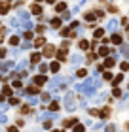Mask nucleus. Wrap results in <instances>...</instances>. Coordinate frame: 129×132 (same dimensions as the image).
Returning <instances> with one entry per match:
<instances>
[{
	"instance_id": "f257e3e1",
	"label": "nucleus",
	"mask_w": 129,
	"mask_h": 132,
	"mask_svg": "<svg viewBox=\"0 0 129 132\" xmlns=\"http://www.w3.org/2000/svg\"><path fill=\"white\" fill-rule=\"evenodd\" d=\"M99 79L97 77H89V79H86L82 83V85H76L78 91H82V93H86L87 96H91V94H95V91H97V87H99Z\"/></svg>"
},
{
	"instance_id": "f03ea898",
	"label": "nucleus",
	"mask_w": 129,
	"mask_h": 132,
	"mask_svg": "<svg viewBox=\"0 0 129 132\" xmlns=\"http://www.w3.org/2000/svg\"><path fill=\"white\" fill-rule=\"evenodd\" d=\"M76 100H74V94L72 93H67V96H64V108H67V110L69 111H72L74 108H76Z\"/></svg>"
},
{
	"instance_id": "7ed1b4c3",
	"label": "nucleus",
	"mask_w": 129,
	"mask_h": 132,
	"mask_svg": "<svg viewBox=\"0 0 129 132\" xmlns=\"http://www.w3.org/2000/svg\"><path fill=\"white\" fill-rule=\"evenodd\" d=\"M64 83V77H61V76H55L51 81H49V89L51 91H55V89H59L61 85Z\"/></svg>"
},
{
	"instance_id": "20e7f679",
	"label": "nucleus",
	"mask_w": 129,
	"mask_h": 132,
	"mask_svg": "<svg viewBox=\"0 0 129 132\" xmlns=\"http://www.w3.org/2000/svg\"><path fill=\"white\" fill-rule=\"evenodd\" d=\"M82 60H84V57H82V55H72V57H70V64H72V66H78V64H82Z\"/></svg>"
},
{
	"instance_id": "39448f33",
	"label": "nucleus",
	"mask_w": 129,
	"mask_h": 132,
	"mask_svg": "<svg viewBox=\"0 0 129 132\" xmlns=\"http://www.w3.org/2000/svg\"><path fill=\"white\" fill-rule=\"evenodd\" d=\"M116 28H118V21H116V19H110V21H108V25H106V30L114 32Z\"/></svg>"
},
{
	"instance_id": "423d86ee",
	"label": "nucleus",
	"mask_w": 129,
	"mask_h": 132,
	"mask_svg": "<svg viewBox=\"0 0 129 132\" xmlns=\"http://www.w3.org/2000/svg\"><path fill=\"white\" fill-rule=\"evenodd\" d=\"M118 108H120V110H123V108H129V93H127V94H123V100L120 102V106H118Z\"/></svg>"
},
{
	"instance_id": "0eeeda50",
	"label": "nucleus",
	"mask_w": 129,
	"mask_h": 132,
	"mask_svg": "<svg viewBox=\"0 0 129 132\" xmlns=\"http://www.w3.org/2000/svg\"><path fill=\"white\" fill-rule=\"evenodd\" d=\"M44 83H46V77H44L42 74H40V76H36V77H34V85H36V87L44 85Z\"/></svg>"
},
{
	"instance_id": "6e6552de",
	"label": "nucleus",
	"mask_w": 129,
	"mask_h": 132,
	"mask_svg": "<svg viewBox=\"0 0 129 132\" xmlns=\"http://www.w3.org/2000/svg\"><path fill=\"white\" fill-rule=\"evenodd\" d=\"M0 68H2V70H12L13 68V62H12V60H6V62H2Z\"/></svg>"
},
{
	"instance_id": "1a4fd4ad",
	"label": "nucleus",
	"mask_w": 129,
	"mask_h": 132,
	"mask_svg": "<svg viewBox=\"0 0 129 132\" xmlns=\"http://www.w3.org/2000/svg\"><path fill=\"white\" fill-rule=\"evenodd\" d=\"M59 68H61V64L59 62H57V60H55V62H51V64H49V70H51V72H59Z\"/></svg>"
},
{
	"instance_id": "9d476101",
	"label": "nucleus",
	"mask_w": 129,
	"mask_h": 132,
	"mask_svg": "<svg viewBox=\"0 0 129 132\" xmlns=\"http://www.w3.org/2000/svg\"><path fill=\"white\" fill-rule=\"evenodd\" d=\"M49 111H59V100H53L49 104Z\"/></svg>"
},
{
	"instance_id": "9b49d317",
	"label": "nucleus",
	"mask_w": 129,
	"mask_h": 132,
	"mask_svg": "<svg viewBox=\"0 0 129 132\" xmlns=\"http://www.w3.org/2000/svg\"><path fill=\"white\" fill-rule=\"evenodd\" d=\"M110 42H112V43H116V45H121V36H120V34H114Z\"/></svg>"
},
{
	"instance_id": "f8f14e48",
	"label": "nucleus",
	"mask_w": 129,
	"mask_h": 132,
	"mask_svg": "<svg viewBox=\"0 0 129 132\" xmlns=\"http://www.w3.org/2000/svg\"><path fill=\"white\" fill-rule=\"evenodd\" d=\"M108 53H110V51H108L106 45H101V47H99V55H101V57H106Z\"/></svg>"
},
{
	"instance_id": "ddd939ff",
	"label": "nucleus",
	"mask_w": 129,
	"mask_h": 132,
	"mask_svg": "<svg viewBox=\"0 0 129 132\" xmlns=\"http://www.w3.org/2000/svg\"><path fill=\"white\" fill-rule=\"evenodd\" d=\"M25 94H38V87H36V85L34 87H29V89L25 91Z\"/></svg>"
},
{
	"instance_id": "4468645a",
	"label": "nucleus",
	"mask_w": 129,
	"mask_h": 132,
	"mask_svg": "<svg viewBox=\"0 0 129 132\" xmlns=\"http://www.w3.org/2000/svg\"><path fill=\"white\" fill-rule=\"evenodd\" d=\"M30 60H32V62H40V60H42V55H40V53H32Z\"/></svg>"
},
{
	"instance_id": "2eb2a0df",
	"label": "nucleus",
	"mask_w": 129,
	"mask_h": 132,
	"mask_svg": "<svg viewBox=\"0 0 129 132\" xmlns=\"http://www.w3.org/2000/svg\"><path fill=\"white\" fill-rule=\"evenodd\" d=\"M114 64H116V59H106L104 60V66H106V68H112Z\"/></svg>"
},
{
	"instance_id": "dca6fc26",
	"label": "nucleus",
	"mask_w": 129,
	"mask_h": 132,
	"mask_svg": "<svg viewBox=\"0 0 129 132\" xmlns=\"http://www.w3.org/2000/svg\"><path fill=\"white\" fill-rule=\"evenodd\" d=\"M64 57H67V51H64V47H61L57 51V59H64Z\"/></svg>"
},
{
	"instance_id": "f3484780",
	"label": "nucleus",
	"mask_w": 129,
	"mask_h": 132,
	"mask_svg": "<svg viewBox=\"0 0 129 132\" xmlns=\"http://www.w3.org/2000/svg\"><path fill=\"white\" fill-rule=\"evenodd\" d=\"M72 132H86V127H84V125H74Z\"/></svg>"
},
{
	"instance_id": "a211bd4d",
	"label": "nucleus",
	"mask_w": 129,
	"mask_h": 132,
	"mask_svg": "<svg viewBox=\"0 0 129 132\" xmlns=\"http://www.w3.org/2000/svg\"><path fill=\"white\" fill-rule=\"evenodd\" d=\"M120 51H121V55L129 57V47H127V45H120Z\"/></svg>"
},
{
	"instance_id": "6ab92c4d",
	"label": "nucleus",
	"mask_w": 129,
	"mask_h": 132,
	"mask_svg": "<svg viewBox=\"0 0 129 132\" xmlns=\"http://www.w3.org/2000/svg\"><path fill=\"white\" fill-rule=\"evenodd\" d=\"M72 125H78V121L76 119H67L64 121V127H72Z\"/></svg>"
},
{
	"instance_id": "aec40b11",
	"label": "nucleus",
	"mask_w": 129,
	"mask_h": 132,
	"mask_svg": "<svg viewBox=\"0 0 129 132\" xmlns=\"http://www.w3.org/2000/svg\"><path fill=\"white\" fill-rule=\"evenodd\" d=\"M55 9H57V11H64V9H67V4H64V2H59Z\"/></svg>"
},
{
	"instance_id": "412c9836",
	"label": "nucleus",
	"mask_w": 129,
	"mask_h": 132,
	"mask_svg": "<svg viewBox=\"0 0 129 132\" xmlns=\"http://www.w3.org/2000/svg\"><path fill=\"white\" fill-rule=\"evenodd\" d=\"M121 79H123V76H121V74L114 77V79H112V81H114V87H118V83H121Z\"/></svg>"
},
{
	"instance_id": "4be33fe9",
	"label": "nucleus",
	"mask_w": 129,
	"mask_h": 132,
	"mask_svg": "<svg viewBox=\"0 0 129 132\" xmlns=\"http://www.w3.org/2000/svg\"><path fill=\"white\" fill-rule=\"evenodd\" d=\"M19 43V38L17 36H12V38H10V45H17Z\"/></svg>"
},
{
	"instance_id": "5701e85b",
	"label": "nucleus",
	"mask_w": 129,
	"mask_h": 132,
	"mask_svg": "<svg viewBox=\"0 0 129 132\" xmlns=\"http://www.w3.org/2000/svg\"><path fill=\"white\" fill-rule=\"evenodd\" d=\"M104 130H106V132H116V125H106V128H104Z\"/></svg>"
},
{
	"instance_id": "b1692460",
	"label": "nucleus",
	"mask_w": 129,
	"mask_h": 132,
	"mask_svg": "<svg viewBox=\"0 0 129 132\" xmlns=\"http://www.w3.org/2000/svg\"><path fill=\"white\" fill-rule=\"evenodd\" d=\"M30 9H32V13H42V8H40L38 4H34L32 8H30Z\"/></svg>"
},
{
	"instance_id": "393cba45",
	"label": "nucleus",
	"mask_w": 129,
	"mask_h": 132,
	"mask_svg": "<svg viewBox=\"0 0 129 132\" xmlns=\"http://www.w3.org/2000/svg\"><path fill=\"white\" fill-rule=\"evenodd\" d=\"M51 25L55 26V28H59V26H61V19H57V17H55V19H51Z\"/></svg>"
},
{
	"instance_id": "a878e982",
	"label": "nucleus",
	"mask_w": 129,
	"mask_h": 132,
	"mask_svg": "<svg viewBox=\"0 0 129 132\" xmlns=\"http://www.w3.org/2000/svg\"><path fill=\"white\" fill-rule=\"evenodd\" d=\"M44 43H46V40H44V38H38V40L34 42V45H36V47H42Z\"/></svg>"
},
{
	"instance_id": "bb28decb",
	"label": "nucleus",
	"mask_w": 129,
	"mask_h": 132,
	"mask_svg": "<svg viewBox=\"0 0 129 132\" xmlns=\"http://www.w3.org/2000/svg\"><path fill=\"white\" fill-rule=\"evenodd\" d=\"M17 104H19L17 98H10V100H8V106H17Z\"/></svg>"
},
{
	"instance_id": "cd10ccee",
	"label": "nucleus",
	"mask_w": 129,
	"mask_h": 132,
	"mask_svg": "<svg viewBox=\"0 0 129 132\" xmlns=\"http://www.w3.org/2000/svg\"><path fill=\"white\" fill-rule=\"evenodd\" d=\"M8 110V102H0V113H4Z\"/></svg>"
},
{
	"instance_id": "c85d7f7f",
	"label": "nucleus",
	"mask_w": 129,
	"mask_h": 132,
	"mask_svg": "<svg viewBox=\"0 0 129 132\" xmlns=\"http://www.w3.org/2000/svg\"><path fill=\"white\" fill-rule=\"evenodd\" d=\"M47 68H49V66H47V64H40V66H38V72H47Z\"/></svg>"
},
{
	"instance_id": "c756f323",
	"label": "nucleus",
	"mask_w": 129,
	"mask_h": 132,
	"mask_svg": "<svg viewBox=\"0 0 129 132\" xmlns=\"http://www.w3.org/2000/svg\"><path fill=\"white\" fill-rule=\"evenodd\" d=\"M87 47H89V42L82 40V42H80V49H87Z\"/></svg>"
},
{
	"instance_id": "7c9ffc66",
	"label": "nucleus",
	"mask_w": 129,
	"mask_h": 132,
	"mask_svg": "<svg viewBox=\"0 0 129 132\" xmlns=\"http://www.w3.org/2000/svg\"><path fill=\"white\" fill-rule=\"evenodd\" d=\"M103 34H104V30H103V28H97V30H95V38H101Z\"/></svg>"
},
{
	"instance_id": "2f4dec72",
	"label": "nucleus",
	"mask_w": 129,
	"mask_h": 132,
	"mask_svg": "<svg viewBox=\"0 0 129 132\" xmlns=\"http://www.w3.org/2000/svg\"><path fill=\"white\" fill-rule=\"evenodd\" d=\"M19 70H23V68H29V62L27 60H23V62H19V66H17Z\"/></svg>"
},
{
	"instance_id": "473e14b6",
	"label": "nucleus",
	"mask_w": 129,
	"mask_h": 132,
	"mask_svg": "<svg viewBox=\"0 0 129 132\" xmlns=\"http://www.w3.org/2000/svg\"><path fill=\"white\" fill-rule=\"evenodd\" d=\"M86 21H95V13H86Z\"/></svg>"
},
{
	"instance_id": "72a5a7b5",
	"label": "nucleus",
	"mask_w": 129,
	"mask_h": 132,
	"mask_svg": "<svg viewBox=\"0 0 129 132\" xmlns=\"http://www.w3.org/2000/svg\"><path fill=\"white\" fill-rule=\"evenodd\" d=\"M120 68L123 70V72H127V70H129V62H121V64H120Z\"/></svg>"
},
{
	"instance_id": "f704fd0d",
	"label": "nucleus",
	"mask_w": 129,
	"mask_h": 132,
	"mask_svg": "<svg viewBox=\"0 0 129 132\" xmlns=\"http://www.w3.org/2000/svg\"><path fill=\"white\" fill-rule=\"evenodd\" d=\"M103 77H104V79H114V76H112V72H104V74H103Z\"/></svg>"
},
{
	"instance_id": "c9c22d12",
	"label": "nucleus",
	"mask_w": 129,
	"mask_h": 132,
	"mask_svg": "<svg viewBox=\"0 0 129 132\" xmlns=\"http://www.w3.org/2000/svg\"><path fill=\"white\" fill-rule=\"evenodd\" d=\"M40 100H44V102H46V100H49V94H47V93H42V94H40Z\"/></svg>"
},
{
	"instance_id": "e433bc0d",
	"label": "nucleus",
	"mask_w": 129,
	"mask_h": 132,
	"mask_svg": "<svg viewBox=\"0 0 129 132\" xmlns=\"http://www.w3.org/2000/svg\"><path fill=\"white\" fill-rule=\"evenodd\" d=\"M44 53H46V55H51V53H53V45H47Z\"/></svg>"
},
{
	"instance_id": "4c0bfd02",
	"label": "nucleus",
	"mask_w": 129,
	"mask_h": 132,
	"mask_svg": "<svg viewBox=\"0 0 129 132\" xmlns=\"http://www.w3.org/2000/svg\"><path fill=\"white\" fill-rule=\"evenodd\" d=\"M112 94H114V96H121V91L118 89V87H114V91H112Z\"/></svg>"
},
{
	"instance_id": "58836bf2",
	"label": "nucleus",
	"mask_w": 129,
	"mask_h": 132,
	"mask_svg": "<svg viewBox=\"0 0 129 132\" xmlns=\"http://www.w3.org/2000/svg\"><path fill=\"white\" fill-rule=\"evenodd\" d=\"M108 113H110V110H108V108H104V110H103V111H101V113H99V115H101V117H106V115H108Z\"/></svg>"
},
{
	"instance_id": "ea45409f",
	"label": "nucleus",
	"mask_w": 129,
	"mask_h": 132,
	"mask_svg": "<svg viewBox=\"0 0 129 132\" xmlns=\"http://www.w3.org/2000/svg\"><path fill=\"white\" fill-rule=\"evenodd\" d=\"M0 9H2V13H6V11L10 9V6H8V4H0Z\"/></svg>"
},
{
	"instance_id": "a19ab883",
	"label": "nucleus",
	"mask_w": 129,
	"mask_h": 132,
	"mask_svg": "<svg viewBox=\"0 0 129 132\" xmlns=\"http://www.w3.org/2000/svg\"><path fill=\"white\" fill-rule=\"evenodd\" d=\"M21 87H23L21 81H13V89H21Z\"/></svg>"
},
{
	"instance_id": "79ce46f5",
	"label": "nucleus",
	"mask_w": 129,
	"mask_h": 132,
	"mask_svg": "<svg viewBox=\"0 0 129 132\" xmlns=\"http://www.w3.org/2000/svg\"><path fill=\"white\" fill-rule=\"evenodd\" d=\"M29 102H30V106H34V104H38V98L30 96V98H29Z\"/></svg>"
},
{
	"instance_id": "37998d69",
	"label": "nucleus",
	"mask_w": 129,
	"mask_h": 132,
	"mask_svg": "<svg viewBox=\"0 0 129 132\" xmlns=\"http://www.w3.org/2000/svg\"><path fill=\"white\" fill-rule=\"evenodd\" d=\"M78 76H80V77H84V76H87V70H78Z\"/></svg>"
},
{
	"instance_id": "c03bdc74",
	"label": "nucleus",
	"mask_w": 129,
	"mask_h": 132,
	"mask_svg": "<svg viewBox=\"0 0 129 132\" xmlns=\"http://www.w3.org/2000/svg\"><path fill=\"white\" fill-rule=\"evenodd\" d=\"M61 34H63V36H69L70 34V28H63V30H61Z\"/></svg>"
},
{
	"instance_id": "a18cd8bd",
	"label": "nucleus",
	"mask_w": 129,
	"mask_h": 132,
	"mask_svg": "<svg viewBox=\"0 0 129 132\" xmlns=\"http://www.w3.org/2000/svg\"><path fill=\"white\" fill-rule=\"evenodd\" d=\"M2 91H4V94H12V87H4Z\"/></svg>"
},
{
	"instance_id": "49530a36",
	"label": "nucleus",
	"mask_w": 129,
	"mask_h": 132,
	"mask_svg": "<svg viewBox=\"0 0 129 132\" xmlns=\"http://www.w3.org/2000/svg\"><path fill=\"white\" fill-rule=\"evenodd\" d=\"M4 57H6V49H4V47H0V59H4Z\"/></svg>"
},
{
	"instance_id": "de8ad7c7",
	"label": "nucleus",
	"mask_w": 129,
	"mask_h": 132,
	"mask_svg": "<svg viewBox=\"0 0 129 132\" xmlns=\"http://www.w3.org/2000/svg\"><path fill=\"white\" fill-rule=\"evenodd\" d=\"M6 121H8V117L4 113H0V123H6Z\"/></svg>"
},
{
	"instance_id": "09e8293b",
	"label": "nucleus",
	"mask_w": 129,
	"mask_h": 132,
	"mask_svg": "<svg viewBox=\"0 0 129 132\" xmlns=\"http://www.w3.org/2000/svg\"><path fill=\"white\" fill-rule=\"evenodd\" d=\"M25 38L30 40V38H32V32H29V30H27V32H25Z\"/></svg>"
},
{
	"instance_id": "8fccbe9b",
	"label": "nucleus",
	"mask_w": 129,
	"mask_h": 132,
	"mask_svg": "<svg viewBox=\"0 0 129 132\" xmlns=\"http://www.w3.org/2000/svg\"><path fill=\"white\" fill-rule=\"evenodd\" d=\"M8 132H17V127H10V128H8Z\"/></svg>"
},
{
	"instance_id": "3c124183",
	"label": "nucleus",
	"mask_w": 129,
	"mask_h": 132,
	"mask_svg": "<svg viewBox=\"0 0 129 132\" xmlns=\"http://www.w3.org/2000/svg\"><path fill=\"white\" fill-rule=\"evenodd\" d=\"M53 132H63V130H53Z\"/></svg>"
},
{
	"instance_id": "603ef678",
	"label": "nucleus",
	"mask_w": 129,
	"mask_h": 132,
	"mask_svg": "<svg viewBox=\"0 0 129 132\" xmlns=\"http://www.w3.org/2000/svg\"><path fill=\"white\" fill-rule=\"evenodd\" d=\"M6 2H10V0H6Z\"/></svg>"
},
{
	"instance_id": "864d4df0",
	"label": "nucleus",
	"mask_w": 129,
	"mask_h": 132,
	"mask_svg": "<svg viewBox=\"0 0 129 132\" xmlns=\"http://www.w3.org/2000/svg\"><path fill=\"white\" fill-rule=\"evenodd\" d=\"M36 2H40V0H36Z\"/></svg>"
}]
</instances>
